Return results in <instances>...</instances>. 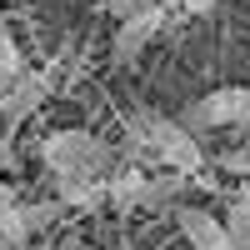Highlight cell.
<instances>
[{
    "label": "cell",
    "mask_w": 250,
    "mask_h": 250,
    "mask_svg": "<svg viewBox=\"0 0 250 250\" xmlns=\"http://www.w3.org/2000/svg\"><path fill=\"white\" fill-rule=\"evenodd\" d=\"M220 0H185V15H205V10H215Z\"/></svg>",
    "instance_id": "12"
},
{
    "label": "cell",
    "mask_w": 250,
    "mask_h": 250,
    "mask_svg": "<svg viewBox=\"0 0 250 250\" xmlns=\"http://www.w3.org/2000/svg\"><path fill=\"white\" fill-rule=\"evenodd\" d=\"M40 160L60 185H100L110 180V145L90 130H55L40 140Z\"/></svg>",
    "instance_id": "1"
},
{
    "label": "cell",
    "mask_w": 250,
    "mask_h": 250,
    "mask_svg": "<svg viewBox=\"0 0 250 250\" xmlns=\"http://www.w3.org/2000/svg\"><path fill=\"white\" fill-rule=\"evenodd\" d=\"M175 225H180V235L190 240V250H235L225 220L210 215V210H200V205H180V210H175Z\"/></svg>",
    "instance_id": "5"
},
{
    "label": "cell",
    "mask_w": 250,
    "mask_h": 250,
    "mask_svg": "<svg viewBox=\"0 0 250 250\" xmlns=\"http://www.w3.org/2000/svg\"><path fill=\"white\" fill-rule=\"evenodd\" d=\"M45 95H50V75L45 70H20V80L5 90V100H0V130H20L40 105H45Z\"/></svg>",
    "instance_id": "3"
},
{
    "label": "cell",
    "mask_w": 250,
    "mask_h": 250,
    "mask_svg": "<svg viewBox=\"0 0 250 250\" xmlns=\"http://www.w3.org/2000/svg\"><path fill=\"white\" fill-rule=\"evenodd\" d=\"M60 200L75 205V210H90V205L110 200V190H105V180H100V185H60Z\"/></svg>",
    "instance_id": "10"
},
{
    "label": "cell",
    "mask_w": 250,
    "mask_h": 250,
    "mask_svg": "<svg viewBox=\"0 0 250 250\" xmlns=\"http://www.w3.org/2000/svg\"><path fill=\"white\" fill-rule=\"evenodd\" d=\"M240 130H250V90H245V105H240Z\"/></svg>",
    "instance_id": "13"
},
{
    "label": "cell",
    "mask_w": 250,
    "mask_h": 250,
    "mask_svg": "<svg viewBox=\"0 0 250 250\" xmlns=\"http://www.w3.org/2000/svg\"><path fill=\"white\" fill-rule=\"evenodd\" d=\"M30 220H25V210H20V205H10L5 215H0V250H25L30 245Z\"/></svg>",
    "instance_id": "8"
},
{
    "label": "cell",
    "mask_w": 250,
    "mask_h": 250,
    "mask_svg": "<svg viewBox=\"0 0 250 250\" xmlns=\"http://www.w3.org/2000/svg\"><path fill=\"white\" fill-rule=\"evenodd\" d=\"M20 70H25V65H20V50H15V40H10L5 30H0V100H5V90L20 80Z\"/></svg>",
    "instance_id": "9"
},
{
    "label": "cell",
    "mask_w": 250,
    "mask_h": 250,
    "mask_svg": "<svg viewBox=\"0 0 250 250\" xmlns=\"http://www.w3.org/2000/svg\"><path fill=\"white\" fill-rule=\"evenodd\" d=\"M10 205H15V195L5 190V185H0V215H5V210H10Z\"/></svg>",
    "instance_id": "14"
},
{
    "label": "cell",
    "mask_w": 250,
    "mask_h": 250,
    "mask_svg": "<svg viewBox=\"0 0 250 250\" xmlns=\"http://www.w3.org/2000/svg\"><path fill=\"white\" fill-rule=\"evenodd\" d=\"M60 250H75V240H65V245H60Z\"/></svg>",
    "instance_id": "15"
},
{
    "label": "cell",
    "mask_w": 250,
    "mask_h": 250,
    "mask_svg": "<svg viewBox=\"0 0 250 250\" xmlns=\"http://www.w3.org/2000/svg\"><path fill=\"white\" fill-rule=\"evenodd\" d=\"M130 145H135V150H150V160L170 165L175 175L200 170V160H205L195 135L185 130L180 120H165V115H135L130 120Z\"/></svg>",
    "instance_id": "2"
},
{
    "label": "cell",
    "mask_w": 250,
    "mask_h": 250,
    "mask_svg": "<svg viewBox=\"0 0 250 250\" xmlns=\"http://www.w3.org/2000/svg\"><path fill=\"white\" fill-rule=\"evenodd\" d=\"M105 190H110V210H135V205H145V195H150V175H140V170H115L105 180Z\"/></svg>",
    "instance_id": "6"
},
{
    "label": "cell",
    "mask_w": 250,
    "mask_h": 250,
    "mask_svg": "<svg viewBox=\"0 0 250 250\" xmlns=\"http://www.w3.org/2000/svg\"><path fill=\"white\" fill-rule=\"evenodd\" d=\"M225 230H230L235 250H250V190L230 195V210H225Z\"/></svg>",
    "instance_id": "7"
},
{
    "label": "cell",
    "mask_w": 250,
    "mask_h": 250,
    "mask_svg": "<svg viewBox=\"0 0 250 250\" xmlns=\"http://www.w3.org/2000/svg\"><path fill=\"white\" fill-rule=\"evenodd\" d=\"M160 25H165V5H135V15H125V20H120L110 55L120 60V65H130V60H135V55L160 35Z\"/></svg>",
    "instance_id": "4"
},
{
    "label": "cell",
    "mask_w": 250,
    "mask_h": 250,
    "mask_svg": "<svg viewBox=\"0 0 250 250\" xmlns=\"http://www.w3.org/2000/svg\"><path fill=\"white\" fill-rule=\"evenodd\" d=\"M215 165H220V170H250V155H245V150H225Z\"/></svg>",
    "instance_id": "11"
}]
</instances>
